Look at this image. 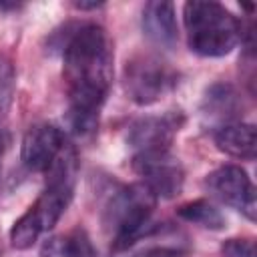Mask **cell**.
<instances>
[{
  "instance_id": "1",
  "label": "cell",
  "mask_w": 257,
  "mask_h": 257,
  "mask_svg": "<svg viewBox=\"0 0 257 257\" xmlns=\"http://www.w3.org/2000/svg\"><path fill=\"white\" fill-rule=\"evenodd\" d=\"M62 76L68 92V118L76 133H90L112 84V42L98 24H84L64 44Z\"/></svg>"
},
{
  "instance_id": "8",
  "label": "cell",
  "mask_w": 257,
  "mask_h": 257,
  "mask_svg": "<svg viewBox=\"0 0 257 257\" xmlns=\"http://www.w3.org/2000/svg\"><path fill=\"white\" fill-rule=\"evenodd\" d=\"M181 112H165V114H149L135 120L128 128L126 143L133 147L135 155L143 153H161L169 151L175 135L183 126Z\"/></svg>"
},
{
  "instance_id": "18",
  "label": "cell",
  "mask_w": 257,
  "mask_h": 257,
  "mask_svg": "<svg viewBox=\"0 0 257 257\" xmlns=\"http://www.w3.org/2000/svg\"><path fill=\"white\" fill-rule=\"evenodd\" d=\"M74 6L78 10H90V8H100L102 2H74Z\"/></svg>"
},
{
  "instance_id": "11",
  "label": "cell",
  "mask_w": 257,
  "mask_h": 257,
  "mask_svg": "<svg viewBox=\"0 0 257 257\" xmlns=\"http://www.w3.org/2000/svg\"><path fill=\"white\" fill-rule=\"evenodd\" d=\"M215 145L219 151H223L229 157L253 161L257 153V133L255 126L249 122H227L217 126Z\"/></svg>"
},
{
  "instance_id": "7",
  "label": "cell",
  "mask_w": 257,
  "mask_h": 257,
  "mask_svg": "<svg viewBox=\"0 0 257 257\" xmlns=\"http://www.w3.org/2000/svg\"><path fill=\"white\" fill-rule=\"evenodd\" d=\"M209 193L221 203L241 211L249 221L257 217V197L249 175L237 165H225L207 175L205 181Z\"/></svg>"
},
{
  "instance_id": "3",
  "label": "cell",
  "mask_w": 257,
  "mask_h": 257,
  "mask_svg": "<svg viewBox=\"0 0 257 257\" xmlns=\"http://www.w3.org/2000/svg\"><path fill=\"white\" fill-rule=\"evenodd\" d=\"M189 48L207 58L229 54L243 36L241 22L219 2L191 0L183 6Z\"/></svg>"
},
{
  "instance_id": "2",
  "label": "cell",
  "mask_w": 257,
  "mask_h": 257,
  "mask_svg": "<svg viewBox=\"0 0 257 257\" xmlns=\"http://www.w3.org/2000/svg\"><path fill=\"white\" fill-rule=\"evenodd\" d=\"M46 173V189L10 229V241L16 249L32 247L36 239L44 231H50L66 211L72 199L76 175V155L70 149V145Z\"/></svg>"
},
{
  "instance_id": "12",
  "label": "cell",
  "mask_w": 257,
  "mask_h": 257,
  "mask_svg": "<svg viewBox=\"0 0 257 257\" xmlns=\"http://www.w3.org/2000/svg\"><path fill=\"white\" fill-rule=\"evenodd\" d=\"M241 110H243L241 96L237 94V90L231 84L219 82L207 90L205 100H203L205 116L217 118L223 124H227V122H233V118H237Z\"/></svg>"
},
{
  "instance_id": "14",
  "label": "cell",
  "mask_w": 257,
  "mask_h": 257,
  "mask_svg": "<svg viewBox=\"0 0 257 257\" xmlns=\"http://www.w3.org/2000/svg\"><path fill=\"white\" fill-rule=\"evenodd\" d=\"M40 257H88V251L80 239L54 235L42 243Z\"/></svg>"
},
{
  "instance_id": "10",
  "label": "cell",
  "mask_w": 257,
  "mask_h": 257,
  "mask_svg": "<svg viewBox=\"0 0 257 257\" xmlns=\"http://www.w3.org/2000/svg\"><path fill=\"white\" fill-rule=\"evenodd\" d=\"M143 30L147 38L153 40L155 44L171 48L179 38L173 2H165V0L147 2L143 8Z\"/></svg>"
},
{
  "instance_id": "17",
  "label": "cell",
  "mask_w": 257,
  "mask_h": 257,
  "mask_svg": "<svg viewBox=\"0 0 257 257\" xmlns=\"http://www.w3.org/2000/svg\"><path fill=\"white\" fill-rule=\"evenodd\" d=\"M145 257H181V255L177 251H171V249H153Z\"/></svg>"
},
{
  "instance_id": "16",
  "label": "cell",
  "mask_w": 257,
  "mask_h": 257,
  "mask_svg": "<svg viewBox=\"0 0 257 257\" xmlns=\"http://www.w3.org/2000/svg\"><path fill=\"white\" fill-rule=\"evenodd\" d=\"M221 253L223 257H255V243L251 239H227Z\"/></svg>"
},
{
  "instance_id": "19",
  "label": "cell",
  "mask_w": 257,
  "mask_h": 257,
  "mask_svg": "<svg viewBox=\"0 0 257 257\" xmlns=\"http://www.w3.org/2000/svg\"><path fill=\"white\" fill-rule=\"evenodd\" d=\"M2 155H4V137L0 133V161H2Z\"/></svg>"
},
{
  "instance_id": "6",
  "label": "cell",
  "mask_w": 257,
  "mask_h": 257,
  "mask_svg": "<svg viewBox=\"0 0 257 257\" xmlns=\"http://www.w3.org/2000/svg\"><path fill=\"white\" fill-rule=\"evenodd\" d=\"M133 169L143 179L145 189L155 199H173L183 189L185 183L183 165L169 151L135 155Z\"/></svg>"
},
{
  "instance_id": "9",
  "label": "cell",
  "mask_w": 257,
  "mask_h": 257,
  "mask_svg": "<svg viewBox=\"0 0 257 257\" xmlns=\"http://www.w3.org/2000/svg\"><path fill=\"white\" fill-rule=\"evenodd\" d=\"M66 147H68L66 137L58 126L48 122H38L26 131L22 139L20 157L26 169L36 173H46L64 153Z\"/></svg>"
},
{
  "instance_id": "13",
  "label": "cell",
  "mask_w": 257,
  "mask_h": 257,
  "mask_svg": "<svg viewBox=\"0 0 257 257\" xmlns=\"http://www.w3.org/2000/svg\"><path fill=\"white\" fill-rule=\"evenodd\" d=\"M177 215L181 219H185L189 223H195V225H201L205 229L219 231V229L225 227V217L221 215V211L205 199H197V201L181 205L177 209Z\"/></svg>"
},
{
  "instance_id": "15",
  "label": "cell",
  "mask_w": 257,
  "mask_h": 257,
  "mask_svg": "<svg viewBox=\"0 0 257 257\" xmlns=\"http://www.w3.org/2000/svg\"><path fill=\"white\" fill-rule=\"evenodd\" d=\"M16 88V74L12 60L4 54H0V118L8 112Z\"/></svg>"
},
{
  "instance_id": "5",
  "label": "cell",
  "mask_w": 257,
  "mask_h": 257,
  "mask_svg": "<svg viewBox=\"0 0 257 257\" xmlns=\"http://www.w3.org/2000/svg\"><path fill=\"white\" fill-rule=\"evenodd\" d=\"M122 84L133 102L153 104L173 90L177 84V72L157 54H137L124 64Z\"/></svg>"
},
{
  "instance_id": "4",
  "label": "cell",
  "mask_w": 257,
  "mask_h": 257,
  "mask_svg": "<svg viewBox=\"0 0 257 257\" xmlns=\"http://www.w3.org/2000/svg\"><path fill=\"white\" fill-rule=\"evenodd\" d=\"M157 199L145 185H133L118 191L104 211V225L112 231L114 249H126L151 227V215Z\"/></svg>"
}]
</instances>
